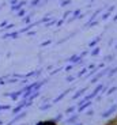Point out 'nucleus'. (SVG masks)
I'll return each mask as SVG.
<instances>
[{"label": "nucleus", "instance_id": "nucleus-19", "mask_svg": "<svg viewBox=\"0 0 117 125\" xmlns=\"http://www.w3.org/2000/svg\"><path fill=\"white\" fill-rule=\"evenodd\" d=\"M40 95H41V91H34V93H33L32 95H30V97L27 98V101H32V102H33V101H34L35 98H38Z\"/></svg>", "mask_w": 117, "mask_h": 125}, {"label": "nucleus", "instance_id": "nucleus-47", "mask_svg": "<svg viewBox=\"0 0 117 125\" xmlns=\"http://www.w3.org/2000/svg\"><path fill=\"white\" fill-rule=\"evenodd\" d=\"M114 49H117V44H116V45H114Z\"/></svg>", "mask_w": 117, "mask_h": 125}, {"label": "nucleus", "instance_id": "nucleus-6", "mask_svg": "<svg viewBox=\"0 0 117 125\" xmlns=\"http://www.w3.org/2000/svg\"><path fill=\"white\" fill-rule=\"evenodd\" d=\"M26 116H27V112H26V110H23V112H21L19 114H15V116H14V118L11 120V121L7 122V125H14L15 122H18V121H21V120H23Z\"/></svg>", "mask_w": 117, "mask_h": 125}, {"label": "nucleus", "instance_id": "nucleus-42", "mask_svg": "<svg viewBox=\"0 0 117 125\" xmlns=\"http://www.w3.org/2000/svg\"><path fill=\"white\" fill-rule=\"evenodd\" d=\"M113 42H114V40H113V38H110V40H109V42H108V45L110 46V45H113Z\"/></svg>", "mask_w": 117, "mask_h": 125}, {"label": "nucleus", "instance_id": "nucleus-16", "mask_svg": "<svg viewBox=\"0 0 117 125\" xmlns=\"http://www.w3.org/2000/svg\"><path fill=\"white\" fill-rule=\"evenodd\" d=\"M99 53H101V48H99V46H95V48H93V49L90 50V54H91L93 57L98 56Z\"/></svg>", "mask_w": 117, "mask_h": 125}, {"label": "nucleus", "instance_id": "nucleus-9", "mask_svg": "<svg viewBox=\"0 0 117 125\" xmlns=\"http://www.w3.org/2000/svg\"><path fill=\"white\" fill-rule=\"evenodd\" d=\"M82 57H80V54H72V56L70 57V59H67V61L70 62V64H72V65H78V64H80V61H82Z\"/></svg>", "mask_w": 117, "mask_h": 125}, {"label": "nucleus", "instance_id": "nucleus-37", "mask_svg": "<svg viewBox=\"0 0 117 125\" xmlns=\"http://www.w3.org/2000/svg\"><path fill=\"white\" fill-rule=\"evenodd\" d=\"M10 109H11V106H10V105H1L0 112H1V110H10Z\"/></svg>", "mask_w": 117, "mask_h": 125}, {"label": "nucleus", "instance_id": "nucleus-33", "mask_svg": "<svg viewBox=\"0 0 117 125\" xmlns=\"http://www.w3.org/2000/svg\"><path fill=\"white\" fill-rule=\"evenodd\" d=\"M70 15H72V11H65V12H64V15H63V18H61V19H64V21H65V19L68 18Z\"/></svg>", "mask_w": 117, "mask_h": 125}, {"label": "nucleus", "instance_id": "nucleus-3", "mask_svg": "<svg viewBox=\"0 0 117 125\" xmlns=\"http://www.w3.org/2000/svg\"><path fill=\"white\" fill-rule=\"evenodd\" d=\"M87 86H86V87H82V88H79V90H76L75 93L72 94V101H78V99H80V98L83 97V95H86V93H87Z\"/></svg>", "mask_w": 117, "mask_h": 125}, {"label": "nucleus", "instance_id": "nucleus-34", "mask_svg": "<svg viewBox=\"0 0 117 125\" xmlns=\"http://www.w3.org/2000/svg\"><path fill=\"white\" fill-rule=\"evenodd\" d=\"M42 72H44V68H40V69H37V71H35V78H40Z\"/></svg>", "mask_w": 117, "mask_h": 125}, {"label": "nucleus", "instance_id": "nucleus-15", "mask_svg": "<svg viewBox=\"0 0 117 125\" xmlns=\"http://www.w3.org/2000/svg\"><path fill=\"white\" fill-rule=\"evenodd\" d=\"M35 125H57L53 120H44V121H38Z\"/></svg>", "mask_w": 117, "mask_h": 125}, {"label": "nucleus", "instance_id": "nucleus-13", "mask_svg": "<svg viewBox=\"0 0 117 125\" xmlns=\"http://www.w3.org/2000/svg\"><path fill=\"white\" fill-rule=\"evenodd\" d=\"M52 107H53V103L52 102H45V103H41V105H40V110H41V112H46V110L52 109Z\"/></svg>", "mask_w": 117, "mask_h": 125}, {"label": "nucleus", "instance_id": "nucleus-35", "mask_svg": "<svg viewBox=\"0 0 117 125\" xmlns=\"http://www.w3.org/2000/svg\"><path fill=\"white\" fill-rule=\"evenodd\" d=\"M87 54H90V50H83L82 53H80V57H82V59H85Z\"/></svg>", "mask_w": 117, "mask_h": 125}, {"label": "nucleus", "instance_id": "nucleus-49", "mask_svg": "<svg viewBox=\"0 0 117 125\" xmlns=\"http://www.w3.org/2000/svg\"><path fill=\"white\" fill-rule=\"evenodd\" d=\"M10 1H11V0H10Z\"/></svg>", "mask_w": 117, "mask_h": 125}, {"label": "nucleus", "instance_id": "nucleus-23", "mask_svg": "<svg viewBox=\"0 0 117 125\" xmlns=\"http://www.w3.org/2000/svg\"><path fill=\"white\" fill-rule=\"evenodd\" d=\"M63 118H64V114H63V113H59V114H57V116L54 117V118H52V120H53V121L56 122V124H59V122H60Z\"/></svg>", "mask_w": 117, "mask_h": 125}, {"label": "nucleus", "instance_id": "nucleus-17", "mask_svg": "<svg viewBox=\"0 0 117 125\" xmlns=\"http://www.w3.org/2000/svg\"><path fill=\"white\" fill-rule=\"evenodd\" d=\"M87 71H89V69H87V67H83V68L80 69L78 73H76V79H78V78H82V76H85L86 73H87Z\"/></svg>", "mask_w": 117, "mask_h": 125}, {"label": "nucleus", "instance_id": "nucleus-22", "mask_svg": "<svg viewBox=\"0 0 117 125\" xmlns=\"http://www.w3.org/2000/svg\"><path fill=\"white\" fill-rule=\"evenodd\" d=\"M116 91H117V86H112V87H109L108 90H106L105 94H106V95H112V94L116 93Z\"/></svg>", "mask_w": 117, "mask_h": 125}, {"label": "nucleus", "instance_id": "nucleus-27", "mask_svg": "<svg viewBox=\"0 0 117 125\" xmlns=\"http://www.w3.org/2000/svg\"><path fill=\"white\" fill-rule=\"evenodd\" d=\"M83 113H85V116H87V117H93L95 114L94 109H87L86 112H83Z\"/></svg>", "mask_w": 117, "mask_h": 125}, {"label": "nucleus", "instance_id": "nucleus-14", "mask_svg": "<svg viewBox=\"0 0 117 125\" xmlns=\"http://www.w3.org/2000/svg\"><path fill=\"white\" fill-rule=\"evenodd\" d=\"M76 110H78V106H76V103H75V105H72V106L67 107V110L64 112V114H74Z\"/></svg>", "mask_w": 117, "mask_h": 125}, {"label": "nucleus", "instance_id": "nucleus-4", "mask_svg": "<svg viewBox=\"0 0 117 125\" xmlns=\"http://www.w3.org/2000/svg\"><path fill=\"white\" fill-rule=\"evenodd\" d=\"M79 117H80V114L78 112H75L74 114H70V117L64 121V124H65V125H74L75 122L79 121Z\"/></svg>", "mask_w": 117, "mask_h": 125}, {"label": "nucleus", "instance_id": "nucleus-31", "mask_svg": "<svg viewBox=\"0 0 117 125\" xmlns=\"http://www.w3.org/2000/svg\"><path fill=\"white\" fill-rule=\"evenodd\" d=\"M71 3H72V0H61L60 6H61V7H67V6H70Z\"/></svg>", "mask_w": 117, "mask_h": 125}, {"label": "nucleus", "instance_id": "nucleus-30", "mask_svg": "<svg viewBox=\"0 0 117 125\" xmlns=\"http://www.w3.org/2000/svg\"><path fill=\"white\" fill-rule=\"evenodd\" d=\"M41 1H44V0H32V1H30V7L40 6V3H41Z\"/></svg>", "mask_w": 117, "mask_h": 125}, {"label": "nucleus", "instance_id": "nucleus-41", "mask_svg": "<svg viewBox=\"0 0 117 125\" xmlns=\"http://www.w3.org/2000/svg\"><path fill=\"white\" fill-rule=\"evenodd\" d=\"M18 3H19V0H11V1H10L11 6H15V4H18Z\"/></svg>", "mask_w": 117, "mask_h": 125}, {"label": "nucleus", "instance_id": "nucleus-24", "mask_svg": "<svg viewBox=\"0 0 117 125\" xmlns=\"http://www.w3.org/2000/svg\"><path fill=\"white\" fill-rule=\"evenodd\" d=\"M110 15H112V11H106V12H104L102 14V16H101V21H106L108 18H110Z\"/></svg>", "mask_w": 117, "mask_h": 125}, {"label": "nucleus", "instance_id": "nucleus-10", "mask_svg": "<svg viewBox=\"0 0 117 125\" xmlns=\"http://www.w3.org/2000/svg\"><path fill=\"white\" fill-rule=\"evenodd\" d=\"M26 4H27V1H26V0H21L18 4H15V6H11V11H15V12H18L19 10H22L23 7L26 6Z\"/></svg>", "mask_w": 117, "mask_h": 125}, {"label": "nucleus", "instance_id": "nucleus-1", "mask_svg": "<svg viewBox=\"0 0 117 125\" xmlns=\"http://www.w3.org/2000/svg\"><path fill=\"white\" fill-rule=\"evenodd\" d=\"M110 68H112V67H105V68L99 69V71L97 72V73H95L91 79H90V84H97V83H98L102 78H105V76L108 75V72L110 71Z\"/></svg>", "mask_w": 117, "mask_h": 125}, {"label": "nucleus", "instance_id": "nucleus-38", "mask_svg": "<svg viewBox=\"0 0 117 125\" xmlns=\"http://www.w3.org/2000/svg\"><path fill=\"white\" fill-rule=\"evenodd\" d=\"M64 22H65L64 19H59V21H57V23H56V26H57V27H60V26H63Z\"/></svg>", "mask_w": 117, "mask_h": 125}, {"label": "nucleus", "instance_id": "nucleus-25", "mask_svg": "<svg viewBox=\"0 0 117 125\" xmlns=\"http://www.w3.org/2000/svg\"><path fill=\"white\" fill-rule=\"evenodd\" d=\"M113 59H114V54H108V56L104 57V62L105 64L106 62H110V61H113Z\"/></svg>", "mask_w": 117, "mask_h": 125}, {"label": "nucleus", "instance_id": "nucleus-11", "mask_svg": "<svg viewBox=\"0 0 117 125\" xmlns=\"http://www.w3.org/2000/svg\"><path fill=\"white\" fill-rule=\"evenodd\" d=\"M101 40H102V34H101V35H98V37H95L94 40L91 41V42H89V48H90V49H93V48L98 46V44L101 42Z\"/></svg>", "mask_w": 117, "mask_h": 125}, {"label": "nucleus", "instance_id": "nucleus-2", "mask_svg": "<svg viewBox=\"0 0 117 125\" xmlns=\"http://www.w3.org/2000/svg\"><path fill=\"white\" fill-rule=\"evenodd\" d=\"M116 112H117V103H113V105H110L106 110H104V112L101 113V117L102 118H110Z\"/></svg>", "mask_w": 117, "mask_h": 125}, {"label": "nucleus", "instance_id": "nucleus-28", "mask_svg": "<svg viewBox=\"0 0 117 125\" xmlns=\"http://www.w3.org/2000/svg\"><path fill=\"white\" fill-rule=\"evenodd\" d=\"M64 72H68V73H70L71 71H72V69H75V65H72V64H68V65L67 67H64Z\"/></svg>", "mask_w": 117, "mask_h": 125}, {"label": "nucleus", "instance_id": "nucleus-8", "mask_svg": "<svg viewBox=\"0 0 117 125\" xmlns=\"http://www.w3.org/2000/svg\"><path fill=\"white\" fill-rule=\"evenodd\" d=\"M93 103H94L93 101H86V102L82 103L80 106H78V110H76V112L79 113V114H80V113H83V112H86L87 109H90V107L93 106Z\"/></svg>", "mask_w": 117, "mask_h": 125}, {"label": "nucleus", "instance_id": "nucleus-5", "mask_svg": "<svg viewBox=\"0 0 117 125\" xmlns=\"http://www.w3.org/2000/svg\"><path fill=\"white\" fill-rule=\"evenodd\" d=\"M72 90H74L72 87H71V88H67V90H64L63 93H60V94H59V95H57L56 98H53V101H52V103L54 105V103H57V102H60V101H63L64 98H65L67 95H68V94H70Z\"/></svg>", "mask_w": 117, "mask_h": 125}, {"label": "nucleus", "instance_id": "nucleus-48", "mask_svg": "<svg viewBox=\"0 0 117 125\" xmlns=\"http://www.w3.org/2000/svg\"><path fill=\"white\" fill-rule=\"evenodd\" d=\"M116 103H117V99H116Z\"/></svg>", "mask_w": 117, "mask_h": 125}, {"label": "nucleus", "instance_id": "nucleus-46", "mask_svg": "<svg viewBox=\"0 0 117 125\" xmlns=\"http://www.w3.org/2000/svg\"><path fill=\"white\" fill-rule=\"evenodd\" d=\"M3 7H4V4H1V6H0V10H1V8H3Z\"/></svg>", "mask_w": 117, "mask_h": 125}, {"label": "nucleus", "instance_id": "nucleus-32", "mask_svg": "<svg viewBox=\"0 0 117 125\" xmlns=\"http://www.w3.org/2000/svg\"><path fill=\"white\" fill-rule=\"evenodd\" d=\"M52 42H53V40H46V41H44V42H41V45H40V46H41V48L48 46V45H51Z\"/></svg>", "mask_w": 117, "mask_h": 125}, {"label": "nucleus", "instance_id": "nucleus-21", "mask_svg": "<svg viewBox=\"0 0 117 125\" xmlns=\"http://www.w3.org/2000/svg\"><path fill=\"white\" fill-rule=\"evenodd\" d=\"M32 18H33V12H32V14H29V15H26L25 18L22 19V21H23V23L29 25V23H32Z\"/></svg>", "mask_w": 117, "mask_h": 125}, {"label": "nucleus", "instance_id": "nucleus-36", "mask_svg": "<svg viewBox=\"0 0 117 125\" xmlns=\"http://www.w3.org/2000/svg\"><path fill=\"white\" fill-rule=\"evenodd\" d=\"M12 27H15V25H14V23H8V25H7L6 27L3 29V30H11Z\"/></svg>", "mask_w": 117, "mask_h": 125}, {"label": "nucleus", "instance_id": "nucleus-7", "mask_svg": "<svg viewBox=\"0 0 117 125\" xmlns=\"http://www.w3.org/2000/svg\"><path fill=\"white\" fill-rule=\"evenodd\" d=\"M22 94H23V91H22V88H21V90H18V91H14V93L4 94V97H8L10 99H12V101H18L19 98H22Z\"/></svg>", "mask_w": 117, "mask_h": 125}, {"label": "nucleus", "instance_id": "nucleus-40", "mask_svg": "<svg viewBox=\"0 0 117 125\" xmlns=\"http://www.w3.org/2000/svg\"><path fill=\"white\" fill-rule=\"evenodd\" d=\"M26 34H27L29 37H32V35H35V31H34V30H30V31H27Z\"/></svg>", "mask_w": 117, "mask_h": 125}, {"label": "nucleus", "instance_id": "nucleus-12", "mask_svg": "<svg viewBox=\"0 0 117 125\" xmlns=\"http://www.w3.org/2000/svg\"><path fill=\"white\" fill-rule=\"evenodd\" d=\"M19 37V31H11V33H6V34L3 35V40H7V38H12V40H16V38Z\"/></svg>", "mask_w": 117, "mask_h": 125}, {"label": "nucleus", "instance_id": "nucleus-39", "mask_svg": "<svg viewBox=\"0 0 117 125\" xmlns=\"http://www.w3.org/2000/svg\"><path fill=\"white\" fill-rule=\"evenodd\" d=\"M7 25H8V22H7V21H3V22L0 23V27H1V29H4Z\"/></svg>", "mask_w": 117, "mask_h": 125}, {"label": "nucleus", "instance_id": "nucleus-45", "mask_svg": "<svg viewBox=\"0 0 117 125\" xmlns=\"http://www.w3.org/2000/svg\"><path fill=\"white\" fill-rule=\"evenodd\" d=\"M0 125H4V121H3V120H0Z\"/></svg>", "mask_w": 117, "mask_h": 125}, {"label": "nucleus", "instance_id": "nucleus-18", "mask_svg": "<svg viewBox=\"0 0 117 125\" xmlns=\"http://www.w3.org/2000/svg\"><path fill=\"white\" fill-rule=\"evenodd\" d=\"M116 73H117V65H116V67H112L110 71L108 72V75H106V76H108V78L110 79V78H113V76L116 75Z\"/></svg>", "mask_w": 117, "mask_h": 125}, {"label": "nucleus", "instance_id": "nucleus-26", "mask_svg": "<svg viewBox=\"0 0 117 125\" xmlns=\"http://www.w3.org/2000/svg\"><path fill=\"white\" fill-rule=\"evenodd\" d=\"M16 16H18V18H25V16H26V10L25 8L19 10L18 12H16Z\"/></svg>", "mask_w": 117, "mask_h": 125}, {"label": "nucleus", "instance_id": "nucleus-43", "mask_svg": "<svg viewBox=\"0 0 117 125\" xmlns=\"http://www.w3.org/2000/svg\"><path fill=\"white\" fill-rule=\"evenodd\" d=\"M109 125H117V118L114 120V121H112V122H110V124H109Z\"/></svg>", "mask_w": 117, "mask_h": 125}, {"label": "nucleus", "instance_id": "nucleus-20", "mask_svg": "<svg viewBox=\"0 0 117 125\" xmlns=\"http://www.w3.org/2000/svg\"><path fill=\"white\" fill-rule=\"evenodd\" d=\"M76 80V75H68L65 79H64V82L65 83H72V82Z\"/></svg>", "mask_w": 117, "mask_h": 125}, {"label": "nucleus", "instance_id": "nucleus-44", "mask_svg": "<svg viewBox=\"0 0 117 125\" xmlns=\"http://www.w3.org/2000/svg\"><path fill=\"white\" fill-rule=\"evenodd\" d=\"M74 125H85V124H83L82 121H78V122H75V124H74Z\"/></svg>", "mask_w": 117, "mask_h": 125}, {"label": "nucleus", "instance_id": "nucleus-29", "mask_svg": "<svg viewBox=\"0 0 117 125\" xmlns=\"http://www.w3.org/2000/svg\"><path fill=\"white\" fill-rule=\"evenodd\" d=\"M63 68H64V67H59V68H54L53 71H51V76H54V75H57V73H59L60 71H63Z\"/></svg>", "mask_w": 117, "mask_h": 125}]
</instances>
